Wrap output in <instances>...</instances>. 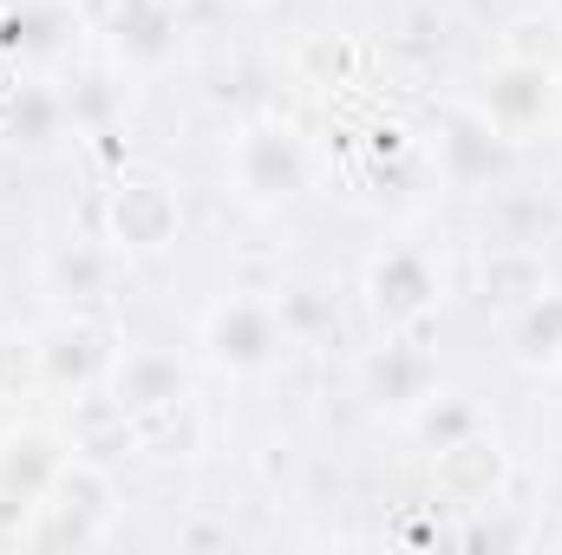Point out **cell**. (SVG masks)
Masks as SVG:
<instances>
[{"instance_id": "obj_5", "label": "cell", "mask_w": 562, "mask_h": 555, "mask_svg": "<svg viewBox=\"0 0 562 555\" xmlns=\"http://www.w3.org/2000/svg\"><path fill=\"white\" fill-rule=\"evenodd\" d=\"M105 503H112L105 477H99L92 464H72V471L53 477V490H46V503H40V510H53L59 523H53V530H33V536H40V543H92L99 523H105Z\"/></svg>"}, {"instance_id": "obj_11", "label": "cell", "mask_w": 562, "mask_h": 555, "mask_svg": "<svg viewBox=\"0 0 562 555\" xmlns=\"http://www.w3.org/2000/svg\"><path fill=\"white\" fill-rule=\"evenodd\" d=\"M543 294V269H537V256L530 249H497L491 262H484V301H497V307H524V301H537Z\"/></svg>"}, {"instance_id": "obj_3", "label": "cell", "mask_w": 562, "mask_h": 555, "mask_svg": "<svg viewBox=\"0 0 562 555\" xmlns=\"http://www.w3.org/2000/svg\"><path fill=\"white\" fill-rule=\"evenodd\" d=\"M367 301L386 327H406L419 320L425 307L438 301V269L425 262L419 249H386L373 269H367Z\"/></svg>"}, {"instance_id": "obj_4", "label": "cell", "mask_w": 562, "mask_h": 555, "mask_svg": "<svg viewBox=\"0 0 562 555\" xmlns=\"http://www.w3.org/2000/svg\"><path fill=\"white\" fill-rule=\"evenodd\" d=\"M236 183H243L249 196H262V203L294 196V190L307 183V157H301L294 132H276V125L243 132V144H236Z\"/></svg>"}, {"instance_id": "obj_1", "label": "cell", "mask_w": 562, "mask_h": 555, "mask_svg": "<svg viewBox=\"0 0 562 555\" xmlns=\"http://www.w3.org/2000/svg\"><path fill=\"white\" fill-rule=\"evenodd\" d=\"M203 340H210L216 366H229V373H262L269 360H281V347H288L294 333H288V320H281V301H269V294H236V301H223V307L210 314Z\"/></svg>"}, {"instance_id": "obj_2", "label": "cell", "mask_w": 562, "mask_h": 555, "mask_svg": "<svg viewBox=\"0 0 562 555\" xmlns=\"http://www.w3.org/2000/svg\"><path fill=\"white\" fill-rule=\"evenodd\" d=\"M550 118V66L543 59H510L497 66L491 92H484V125L497 138H530Z\"/></svg>"}, {"instance_id": "obj_8", "label": "cell", "mask_w": 562, "mask_h": 555, "mask_svg": "<svg viewBox=\"0 0 562 555\" xmlns=\"http://www.w3.org/2000/svg\"><path fill=\"white\" fill-rule=\"evenodd\" d=\"M59 471H66V464H59L53 438H40V431H26V438H7V444H0V497L33 503V497H46V490H53V477H59Z\"/></svg>"}, {"instance_id": "obj_6", "label": "cell", "mask_w": 562, "mask_h": 555, "mask_svg": "<svg viewBox=\"0 0 562 555\" xmlns=\"http://www.w3.org/2000/svg\"><path fill=\"white\" fill-rule=\"evenodd\" d=\"M112 393H119V406H125V412H170V406H183L190 380H183L177 353L144 347V353H125V360H119Z\"/></svg>"}, {"instance_id": "obj_15", "label": "cell", "mask_w": 562, "mask_h": 555, "mask_svg": "<svg viewBox=\"0 0 562 555\" xmlns=\"http://www.w3.org/2000/svg\"><path fill=\"white\" fill-rule=\"evenodd\" d=\"M464 431H477V418H471V406H458V399H445V406H431L425 412V438L445 451V444H458Z\"/></svg>"}, {"instance_id": "obj_7", "label": "cell", "mask_w": 562, "mask_h": 555, "mask_svg": "<svg viewBox=\"0 0 562 555\" xmlns=\"http://www.w3.org/2000/svg\"><path fill=\"white\" fill-rule=\"evenodd\" d=\"M112 229L125 249H164L177 236V196L164 183H125L112 196Z\"/></svg>"}, {"instance_id": "obj_12", "label": "cell", "mask_w": 562, "mask_h": 555, "mask_svg": "<svg viewBox=\"0 0 562 555\" xmlns=\"http://www.w3.org/2000/svg\"><path fill=\"white\" fill-rule=\"evenodd\" d=\"M99 26L125 46V53H164V33H170V13L164 0H119V13H99Z\"/></svg>"}, {"instance_id": "obj_14", "label": "cell", "mask_w": 562, "mask_h": 555, "mask_svg": "<svg viewBox=\"0 0 562 555\" xmlns=\"http://www.w3.org/2000/svg\"><path fill=\"white\" fill-rule=\"evenodd\" d=\"M491 163H497V132H491L484 118H464V125L445 132V170H451L458 183L491 177Z\"/></svg>"}, {"instance_id": "obj_9", "label": "cell", "mask_w": 562, "mask_h": 555, "mask_svg": "<svg viewBox=\"0 0 562 555\" xmlns=\"http://www.w3.org/2000/svg\"><path fill=\"white\" fill-rule=\"evenodd\" d=\"M438 477H445L451 497H491L497 477H504V457H497V444L484 431H464L458 444L438 451Z\"/></svg>"}, {"instance_id": "obj_10", "label": "cell", "mask_w": 562, "mask_h": 555, "mask_svg": "<svg viewBox=\"0 0 562 555\" xmlns=\"http://www.w3.org/2000/svg\"><path fill=\"white\" fill-rule=\"evenodd\" d=\"M510 347H517V360H562V294H537V301H524L517 314H510Z\"/></svg>"}, {"instance_id": "obj_13", "label": "cell", "mask_w": 562, "mask_h": 555, "mask_svg": "<svg viewBox=\"0 0 562 555\" xmlns=\"http://www.w3.org/2000/svg\"><path fill=\"white\" fill-rule=\"evenodd\" d=\"M373 386L393 406H419V399H431V360L419 347H386V360H373Z\"/></svg>"}]
</instances>
